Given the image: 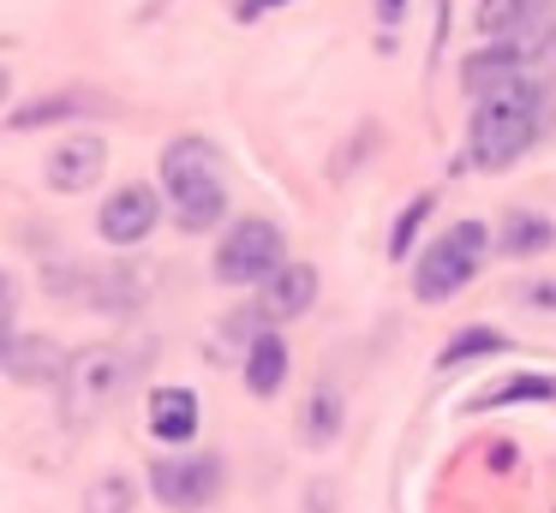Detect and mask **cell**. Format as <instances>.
<instances>
[{
    "instance_id": "cell-1",
    "label": "cell",
    "mask_w": 556,
    "mask_h": 513,
    "mask_svg": "<svg viewBox=\"0 0 556 513\" xmlns=\"http://www.w3.org/2000/svg\"><path fill=\"white\" fill-rule=\"evenodd\" d=\"M551 126V90L539 78H520L508 90L484 95L472 107V131H467V167H508L515 155H527Z\"/></svg>"
},
{
    "instance_id": "cell-2",
    "label": "cell",
    "mask_w": 556,
    "mask_h": 513,
    "mask_svg": "<svg viewBox=\"0 0 556 513\" xmlns=\"http://www.w3.org/2000/svg\"><path fill=\"white\" fill-rule=\"evenodd\" d=\"M162 197L174 203V221L186 233H210L228 215V191H222V162L204 138H174L162 150Z\"/></svg>"
},
{
    "instance_id": "cell-3",
    "label": "cell",
    "mask_w": 556,
    "mask_h": 513,
    "mask_svg": "<svg viewBox=\"0 0 556 513\" xmlns=\"http://www.w3.org/2000/svg\"><path fill=\"white\" fill-rule=\"evenodd\" d=\"M484 257H491V227L484 221L443 227V239H431V251L413 262V293H419L425 305H443V298H455L460 286L479 274Z\"/></svg>"
},
{
    "instance_id": "cell-4",
    "label": "cell",
    "mask_w": 556,
    "mask_h": 513,
    "mask_svg": "<svg viewBox=\"0 0 556 513\" xmlns=\"http://www.w3.org/2000/svg\"><path fill=\"white\" fill-rule=\"evenodd\" d=\"M132 352H121V346H90V352L73 358V370H66L61 382V412L73 429L97 424L102 412H109L114 400H121L126 388H132Z\"/></svg>"
},
{
    "instance_id": "cell-5",
    "label": "cell",
    "mask_w": 556,
    "mask_h": 513,
    "mask_svg": "<svg viewBox=\"0 0 556 513\" xmlns=\"http://www.w3.org/2000/svg\"><path fill=\"white\" fill-rule=\"evenodd\" d=\"M276 269H288V245H281V227L264 215H245L228 227V239L216 245V281L222 286H252L269 281Z\"/></svg>"
},
{
    "instance_id": "cell-6",
    "label": "cell",
    "mask_w": 556,
    "mask_h": 513,
    "mask_svg": "<svg viewBox=\"0 0 556 513\" xmlns=\"http://www.w3.org/2000/svg\"><path fill=\"white\" fill-rule=\"evenodd\" d=\"M222 489V460L210 453H180V460H156L150 465V496L174 513H198L210 508Z\"/></svg>"
},
{
    "instance_id": "cell-7",
    "label": "cell",
    "mask_w": 556,
    "mask_h": 513,
    "mask_svg": "<svg viewBox=\"0 0 556 513\" xmlns=\"http://www.w3.org/2000/svg\"><path fill=\"white\" fill-rule=\"evenodd\" d=\"M156 221H162V191L156 185H121L97 215L109 245H138V239L156 233Z\"/></svg>"
},
{
    "instance_id": "cell-8",
    "label": "cell",
    "mask_w": 556,
    "mask_h": 513,
    "mask_svg": "<svg viewBox=\"0 0 556 513\" xmlns=\"http://www.w3.org/2000/svg\"><path fill=\"white\" fill-rule=\"evenodd\" d=\"M102 167H109V143H102V138H66V143H54V150H49V167H42V174H49L54 191L73 197V191L97 185Z\"/></svg>"
},
{
    "instance_id": "cell-9",
    "label": "cell",
    "mask_w": 556,
    "mask_h": 513,
    "mask_svg": "<svg viewBox=\"0 0 556 513\" xmlns=\"http://www.w3.org/2000/svg\"><path fill=\"white\" fill-rule=\"evenodd\" d=\"M0 358H7V376L30 382V388H42V382H66V370H73V358H61V346H54L49 334H13Z\"/></svg>"
},
{
    "instance_id": "cell-10",
    "label": "cell",
    "mask_w": 556,
    "mask_h": 513,
    "mask_svg": "<svg viewBox=\"0 0 556 513\" xmlns=\"http://www.w3.org/2000/svg\"><path fill=\"white\" fill-rule=\"evenodd\" d=\"M312 298H317V269L312 262H288L264 281L257 310H264V322H293L300 310H312Z\"/></svg>"
},
{
    "instance_id": "cell-11",
    "label": "cell",
    "mask_w": 556,
    "mask_h": 513,
    "mask_svg": "<svg viewBox=\"0 0 556 513\" xmlns=\"http://www.w3.org/2000/svg\"><path fill=\"white\" fill-rule=\"evenodd\" d=\"M527 78V60L515 54V48H479V54H467V66H460V84H467L472 95H496V90H508V84H520Z\"/></svg>"
},
{
    "instance_id": "cell-12",
    "label": "cell",
    "mask_w": 556,
    "mask_h": 513,
    "mask_svg": "<svg viewBox=\"0 0 556 513\" xmlns=\"http://www.w3.org/2000/svg\"><path fill=\"white\" fill-rule=\"evenodd\" d=\"M150 429H156L162 441H192L198 394L192 388H156V394H150Z\"/></svg>"
},
{
    "instance_id": "cell-13",
    "label": "cell",
    "mask_w": 556,
    "mask_h": 513,
    "mask_svg": "<svg viewBox=\"0 0 556 513\" xmlns=\"http://www.w3.org/2000/svg\"><path fill=\"white\" fill-rule=\"evenodd\" d=\"M245 382H252L257 400H269L288 382V341L281 334H252V346H245Z\"/></svg>"
},
{
    "instance_id": "cell-14",
    "label": "cell",
    "mask_w": 556,
    "mask_h": 513,
    "mask_svg": "<svg viewBox=\"0 0 556 513\" xmlns=\"http://www.w3.org/2000/svg\"><path fill=\"white\" fill-rule=\"evenodd\" d=\"M508 48H515L527 66L539 54H551V48H556V0H532V7L520 12V24L508 30Z\"/></svg>"
},
{
    "instance_id": "cell-15",
    "label": "cell",
    "mask_w": 556,
    "mask_h": 513,
    "mask_svg": "<svg viewBox=\"0 0 556 513\" xmlns=\"http://www.w3.org/2000/svg\"><path fill=\"white\" fill-rule=\"evenodd\" d=\"M556 245V233H551V221H544L539 209H508V221H503V251L508 257H539V251H551Z\"/></svg>"
},
{
    "instance_id": "cell-16",
    "label": "cell",
    "mask_w": 556,
    "mask_h": 513,
    "mask_svg": "<svg viewBox=\"0 0 556 513\" xmlns=\"http://www.w3.org/2000/svg\"><path fill=\"white\" fill-rule=\"evenodd\" d=\"M90 102H97V95H85V90L42 95V102H25V107H13V114H7V126H13V131H30V126H49V119H73V114H85Z\"/></svg>"
},
{
    "instance_id": "cell-17",
    "label": "cell",
    "mask_w": 556,
    "mask_h": 513,
    "mask_svg": "<svg viewBox=\"0 0 556 513\" xmlns=\"http://www.w3.org/2000/svg\"><path fill=\"white\" fill-rule=\"evenodd\" d=\"M132 477L126 472H109V477H97V484H90V496H85V513H126L132 508Z\"/></svg>"
},
{
    "instance_id": "cell-18",
    "label": "cell",
    "mask_w": 556,
    "mask_h": 513,
    "mask_svg": "<svg viewBox=\"0 0 556 513\" xmlns=\"http://www.w3.org/2000/svg\"><path fill=\"white\" fill-rule=\"evenodd\" d=\"M431 209H437V191H425V197H413L407 209H401V221H395V239H389V257H407V251L419 245V227L431 221Z\"/></svg>"
},
{
    "instance_id": "cell-19",
    "label": "cell",
    "mask_w": 556,
    "mask_h": 513,
    "mask_svg": "<svg viewBox=\"0 0 556 513\" xmlns=\"http://www.w3.org/2000/svg\"><path fill=\"white\" fill-rule=\"evenodd\" d=\"M484 352H503V334H496V329H460L455 341L443 346V358H437V364L455 370L460 358H484Z\"/></svg>"
},
{
    "instance_id": "cell-20",
    "label": "cell",
    "mask_w": 556,
    "mask_h": 513,
    "mask_svg": "<svg viewBox=\"0 0 556 513\" xmlns=\"http://www.w3.org/2000/svg\"><path fill=\"white\" fill-rule=\"evenodd\" d=\"M336 429H341V394L336 388H317L312 394V412H305V441H317V448H324Z\"/></svg>"
},
{
    "instance_id": "cell-21",
    "label": "cell",
    "mask_w": 556,
    "mask_h": 513,
    "mask_svg": "<svg viewBox=\"0 0 556 513\" xmlns=\"http://www.w3.org/2000/svg\"><path fill=\"white\" fill-rule=\"evenodd\" d=\"M527 7H532V0H479V30L484 36H508Z\"/></svg>"
},
{
    "instance_id": "cell-22",
    "label": "cell",
    "mask_w": 556,
    "mask_h": 513,
    "mask_svg": "<svg viewBox=\"0 0 556 513\" xmlns=\"http://www.w3.org/2000/svg\"><path fill=\"white\" fill-rule=\"evenodd\" d=\"M551 394H556V382H551V376H515L508 388L484 394L479 406H508V400H551Z\"/></svg>"
},
{
    "instance_id": "cell-23",
    "label": "cell",
    "mask_w": 556,
    "mask_h": 513,
    "mask_svg": "<svg viewBox=\"0 0 556 513\" xmlns=\"http://www.w3.org/2000/svg\"><path fill=\"white\" fill-rule=\"evenodd\" d=\"M520 305H532V310H556V281H532V286H520Z\"/></svg>"
},
{
    "instance_id": "cell-24",
    "label": "cell",
    "mask_w": 556,
    "mask_h": 513,
    "mask_svg": "<svg viewBox=\"0 0 556 513\" xmlns=\"http://www.w3.org/2000/svg\"><path fill=\"white\" fill-rule=\"evenodd\" d=\"M269 7H281V0H245V7H240V18H257V12H269Z\"/></svg>"
},
{
    "instance_id": "cell-25",
    "label": "cell",
    "mask_w": 556,
    "mask_h": 513,
    "mask_svg": "<svg viewBox=\"0 0 556 513\" xmlns=\"http://www.w3.org/2000/svg\"><path fill=\"white\" fill-rule=\"evenodd\" d=\"M401 7H407V0H377V12H383V18H401Z\"/></svg>"
}]
</instances>
